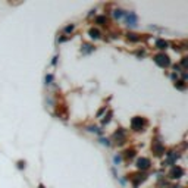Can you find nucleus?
Instances as JSON below:
<instances>
[{"instance_id": "1", "label": "nucleus", "mask_w": 188, "mask_h": 188, "mask_svg": "<svg viewBox=\"0 0 188 188\" xmlns=\"http://www.w3.org/2000/svg\"><path fill=\"white\" fill-rule=\"evenodd\" d=\"M124 21H125V24H126L128 28H137V27H138V16H137V13L132 12V10H125Z\"/></svg>"}, {"instance_id": "2", "label": "nucleus", "mask_w": 188, "mask_h": 188, "mask_svg": "<svg viewBox=\"0 0 188 188\" xmlns=\"http://www.w3.org/2000/svg\"><path fill=\"white\" fill-rule=\"evenodd\" d=\"M153 60H154L160 68H169V66H171V59H169V56L164 53V52L156 55V56L153 57Z\"/></svg>"}, {"instance_id": "3", "label": "nucleus", "mask_w": 188, "mask_h": 188, "mask_svg": "<svg viewBox=\"0 0 188 188\" xmlns=\"http://www.w3.org/2000/svg\"><path fill=\"white\" fill-rule=\"evenodd\" d=\"M146 125H147L146 119H144V118H140V116H135L134 119L131 121V128L134 131H143Z\"/></svg>"}, {"instance_id": "4", "label": "nucleus", "mask_w": 188, "mask_h": 188, "mask_svg": "<svg viewBox=\"0 0 188 188\" xmlns=\"http://www.w3.org/2000/svg\"><path fill=\"white\" fill-rule=\"evenodd\" d=\"M126 131L125 129H118L115 134H113V140H115V143L118 144V146H121V144H124L125 141H126Z\"/></svg>"}, {"instance_id": "5", "label": "nucleus", "mask_w": 188, "mask_h": 188, "mask_svg": "<svg viewBox=\"0 0 188 188\" xmlns=\"http://www.w3.org/2000/svg\"><path fill=\"white\" fill-rule=\"evenodd\" d=\"M150 166H151V162L149 157H140L137 160V168L141 171H147V169H150Z\"/></svg>"}, {"instance_id": "6", "label": "nucleus", "mask_w": 188, "mask_h": 188, "mask_svg": "<svg viewBox=\"0 0 188 188\" xmlns=\"http://www.w3.org/2000/svg\"><path fill=\"white\" fill-rule=\"evenodd\" d=\"M184 169L182 168H179V166H173L172 169H171V172H169V178H172V179H179L181 176H184Z\"/></svg>"}, {"instance_id": "7", "label": "nucleus", "mask_w": 188, "mask_h": 188, "mask_svg": "<svg viewBox=\"0 0 188 188\" xmlns=\"http://www.w3.org/2000/svg\"><path fill=\"white\" fill-rule=\"evenodd\" d=\"M153 153L156 156H162L164 153V147L162 144V141H154V144H153Z\"/></svg>"}, {"instance_id": "8", "label": "nucleus", "mask_w": 188, "mask_h": 188, "mask_svg": "<svg viewBox=\"0 0 188 188\" xmlns=\"http://www.w3.org/2000/svg\"><path fill=\"white\" fill-rule=\"evenodd\" d=\"M112 16H113L115 19H118V21H121V19H124V16H125V10L121 9V8H116V9H113Z\"/></svg>"}, {"instance_id": "9", "label": "nucleus", "mask_w": 188, "mask_h": 188, "mask_svg": "<svg viewBox=\"0 0 188 188\" xmlns=\"http://www.w3.org/2000/svg\"><path fill=\"white\" fill-rule=\"evenodd\" d=\"M156 47H157V49L159 50H166L168 49V47H169V43L166 41V40H162V38H159V40H156Z\"/></svg>"}, {"instance_id": "10", "label": "nucleus", "mask_w": 188, "mask_h": 188, "mask_svg": "<svg viewBox=\"0 0 188 188\" xmlns=\"http://www.w3.org/2000/svg\"><path fill=\"white\" fill-rule=\"evenodd\" d=\"M94 22H96L97 24V25H106V24H107V16L106 15H97L96 18H94Z\"/></svg>"}, {"instance_id": "11", "label": "nucleus", "mask_w": 188, "mask_h": 188, "mask_svg": "<svg viewBox=\"0 0 188 188\" xmlns=\"http://www.w3.org/2000/svg\"><path fill=\"white\" fill-rule=\"evenodd\" d=\"M126 38H128L129 41H132V43L141 41V35H138V34H135V32H128V34H126Z\"/></svg>"}, {"instance_id": "12", "label": "nucleus", "mask_w": 188, "mask_h": 188, "mask_svg": "<svg viewBox=\"0 0 188 188\" xmlns=\"http://www.w3.org/2000/svg\"><path fill=\"white\" fill-rule=\"evenodd\" d=\"M88 34H90V37L94 38V40H99V38L102 37V32H100L97 28H91V30L88 31Z\"/></svg>"}, {"instance_id": "13", "label": "nucleus", "mask_w": 188, "mask_h": 188, "mask_svg": "<svg viewBox=\"0 0 188 188\" xmlns=\"http://www.w3.org/2000/svg\"><path fill=\"white\" fill-rule=\"evenodd\" d=\"M81 52H82L84 55H90V53H93V52H94V47H93L91 44L85 43V44H82V49H81Z\"/></svg>"}, {"instance_id": "14", "label": "nucleus", "mask_w": 188, "mask_h": 188, "mask_svg": "<svg viewBox=\"0 0 188 188\" xmlns=\"http://www.w3.org/2000/svg\"><path fill=\"white\" fill-rule=\"evenodd\" d=\"M74 30H75V25H74V24H69V25H66V27L63 28V32L66 34V37H69L70 34L74 32Z\"/></svg>"}, {"instance_id": "15", "label": "nucleus", "mask_w": 188, "mask_h": 188, "mask_svg": "<svg viewBox=\"0 0 188 188\" xmlns=\"http://www.w3.org/2000/svg\"><path fill=\"white\" fill-rule=\"evenodd\" d=\"M175 87H176L179 91H185V90H187V84H185L182 79H178V81H175Z\"/></svg>"}, {"instance_id": "16", "label": "nucleus", "mask_w": 188, "mask_h": 188, "mask_svg": "<svg viewBox=\"0 0 188 188\" xmlns=\"http://www.w3.org/2000/svg\"><path fill=\"white\" fill-rule=\"evenodd\" d=\"M87 128H88L90 132H96V134H102V132H103V129L99 128V126H96V125H90V126H87Z\"/></svg>"}, {"instance_id": "17", "label": "nucleus", "mask_w": 188, "mask_h": 188, "mask_svg": "<svg viewBox=\"0 0 188 188\" xmlns=\"http://www.w3.org/2000/svg\"><path fill=\"white\" fill-rule=\"evenodd\" d=\"M121 163H122V156L121 154H115L113 156V164L115 166H119Z\"/></svg>"}, {"instance_id": "18", "label": "nucleus", "mask_w": 188, "mask_h": 188, "mask_svg": "<svg viewBox=\"0 0 188 188\" xmlns=\"http://www.w3.org/2000/svg\"><path fill=\"white\" fill-rule=\"evenodd\" d=\"M135 156V150H126L125 151V154H124V157L125 159H132Z\"/></svg>"}, {"instance_id": "19", "label": "nucleus", "mask_w": 188, "mask_h": 188, "mask_svg": "<svg viewBox=\"0 0 188 188\" xmlns=\"http://www.w3.org/2000/svg\"><path fill=\"white\" fill-rule=\"evenodd\" d=\"M44 81H46V85H50V84L53 82V75H52V74H47V75L44 77Z\"/></svg>"}, {"instance_id": "20", "label": "nucleus", "mask_w": 188, "mask_h": 188, "mask_svg": "<svg viewBox=\"0 0 188 188\" xmlns=\"http://www.w3.org/2000/svg\"><path fill=\"white\" fill-rule=\"evenodd\" d=\"M100 144H103V146H106V147H109L110 146V140L109 138H104V137H100Z\"/></svg>"}, {"instance_id": "21", "label": "nucleus", "mask_w": 188, "mask_h": 188, "mask_svg": "<svg viewBox=\"0 0 188 188\" xmlns=\"http://www.w3.org/2000/svg\"><path fill=\"white\" fill-rule=\"evenodd\" d=\"M112 115H113V113H112V112H109V113H107V116H104V119H103V122H102L103 125H107V124L110 122V119H112Z\"/></svg>"}, {"instance_id": "22", "label": "nucleus", "mask_w": 188, "mask_h": 188, "mask_svg": "<svg viewBox=\"0 0 188 188\" xmlns=\"http://www.w3.org/2000/svg\"><path fill=\"white\" fill-rule=\"evenodd\" d=\"M18 168H19V169H25V162L19 160V162H18Z\"/></svg>"}, {"instance_id": "23", "label": "nucleus", "mask_w": 188, "mask_h": 188, "mask_svg": "<svg viewBox=\"0 0 188 188\" xmlns=\"http://www.w3.org/2000/svg\"><path fill=\"white\" fill-rule=\"evenodd\" d=\"M171 78H172V81H173V82L179 79V78H178V74H175V72H172V74H171Z\"/></svg>"}, {"instance_id": "24", "label": "nucleus", "mask_w": 188, "mask_h": 188, "mask_svg": "<svg viewBox=\"0 0 188 188\" xmlns=\"http://www.w3.org/2000/svg\"><path fill=\"white\" fill-rule=\"evenodd\" d=\"M104 112H106V106H104V107H102V109H100V110L97 112V118H100V116H102V115H103Z\"/></svg>"}, {"instance_id": "25", "label": "nucleus", "mask_w": 188, "mask_h": 188, "mask_svg": "<svg viewBox=\"0 0 188 188\" xmlns=\"http://www.w3.org/2000/svg\"><path fill=\"white\" fill-rule=\"evenodd\" d=\"M135 55H137L138 57H143V56H146V52H143V50H138Z\"/></svg>"}, {"instance_id": "26", "label": "nucleus", "mask_w": 188, "mask_h": 188, "mask_svg": "<svg viewBox=\"0 0 188 188\" xmlns=\"http://www.w3.org/2000/svg\"><path fill=\"white\" fill-rule=\"evenodd\" d=\"M38 188H44V185H43V184H40V185H38Z\"/></svg>"}]
</instances>
